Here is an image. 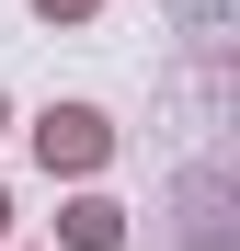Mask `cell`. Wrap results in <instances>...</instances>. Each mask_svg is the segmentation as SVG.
I'll list each match as a JSON object with an SVG mask.
<instances>
[{"instance_id":"obj_1","label":"cell","mask_w":240,"mask_h":251,"mask_svg":"<svg viewBox=\"0 0 240 251\" xmlns=\"http://www.w3.org/2000/svg\"><path fill=\"white\" fill-rule=\"evenodd\" d=\"M34 160H46L57 183H92L114 160V114L103 103H46V114H34Z\"/></svg>"},{"instance_id":"obj_2","label":"cell","mask_w":240,"mask_h":251,"mask_svg":"<svg viewBox=\"0 0 240 251\" xmlns=\"http://www.w3.org/2000/svg\"><path fill=\"white\" fill-rule=\"evenodd\" d=\"M57 251H126V205L114 194H69L57 205Z\"/></svg>"},{"instance_id":"obj_3","label":"cell","mask_w":240,"mask_h":251,"mask_svg":"<svg viewBox=\"0 0 240 251\" xmlns=\"http://www.w3.org/2000/svg\"><path fill=\"white\" fill-rule=\"evenodd\" d=\"M34 12H46V23H92L103 0H34Z\"/></svg>"},{"instance_id":"obj_4","label":"cell","mask_w":240,"mask_h":251,"mask_svg":"<svg viewBox=\"0 0 240 251\" xmlns=\"http://www.w3.org/2000/svg\"><path fill=\"white\" fill-rule=\"evenodd\" d=\"M0 240H12V194H0Z\"/></svg>"},{"instance_id":"obj_5","label":"cell","mask_w":240,"mask_h":251,"mask_svg":"<svg viewBox=\"0 0 240 251\" xmlns=\"http://www.w3.org/2000/svg\"><path fill=\"white\" fill-rule=\"evenodd\" d=\"M0 126H12V92H0Z\"/></svg>"},{"instance_id":"obj_6","label":"cell","mask_w":240,"mask_h":251,"mask_svg":"<svg viewBox=\"0 0 240 251\" xmlns=\"http://www.w3.org/2000/svg\"><path fill=\"white\" fill-rule=\"evenodd\" d=\"M0 251H12V240H0Z\"/></svg>"}]
</instances>
